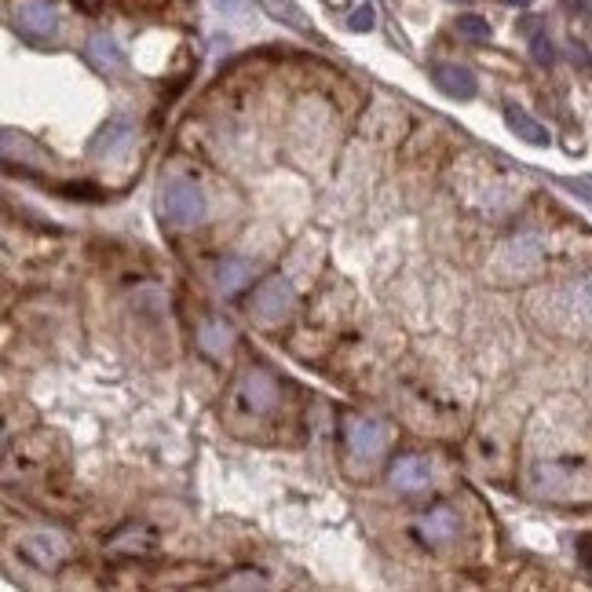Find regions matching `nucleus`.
<instances>
[{
	"label": "nucleus",
	"mask_w": 592,
	"mask_h": 592,
	"mask_svg": "<svg viewBox=\"0 0 592 592\" xmlns=\"http://www.w3.org/2000/svg\"><path fill=\"white\" fill-rule=\"evenodd\" d=\"M373 22H377V11H373L370 4H362V8L351 11L348 26H351L355 33H366V30H373Z\"/></svg>",
	"instance_id": "aec40b11"
},
{
	"label": "nucleus",
	"mask_w": 592,
	"mask_h": 592,
	"mask_svg": "<svg viewBox=\"0 0 592 592\" xmlns=\"http://www.w3.org/2000/svg\"><path fill=\"white\" fill-rule=\"evenodd\" d=\"M457 33L461 37H468V41H490V22L487 19H479V15H461L457 19Z\"/></svg>",
	"instance_id": "f3484780"
},
{
	"label": "nucleus",
	"mask_w": 592,
	"mask_h": 592,
	"mask_svg": "<svg viewBox=\"0 0 592 592\" xmlns=\"http://www.w3.org/2000/svg\"><path fill=\"white\" fill-rule=\"evenodd\" d=\"M158 212L161 220L172 223V227H194V223L205 220L209 205H205V194L191 180H169L161 187Z\"/></svg>",
	"instance_id": "7ed1b4c3"
},
{
	"label": "nucleus",
	"mask_w": 592,
	"mask_h": 592,
	"mask_svg": "<svg viewBox=\"0 0 592 592\" xmlns=\"http://www.w3.org/2000/svg\"><path fill=\"white\" fill-rule=\"evenodd\" d=\"M428 479H432V468L417 454L399 457L392 465V487H399V490H421V487H428Z\"/></svg>",
	"instance_id": "9b49d317"
},
{
	"label": "nucleus",
	"mask_w": 592,
	"mask_h": 592,
	"mask_svg": "<svg viewBox=\"0 0 592 592\" xmlns=\"http://www.w3.org/2000/svg\"><path fill=\"white\" fill-rule=\"evenodd\" d=\"M530 55H534V63H538V66L556 63V48H552L549 33H545V30H538L534 37H530Z\"/></svg>",
	"instance_id": "a211bd4d"
},
{
	"label": "nucleus",
	"mask_w": 592,
	"mask_h": 592,
	"mask_svg": "<svg viewBox=\"0 0 592 592\" xmlns=\"http://www.w3.org/2000/svg\"><path fill=\"white\" fill-rule=\"evenodd\" d=\"M432 81H435V88L450 99H472L479 92L476 74L465 70V66H454V63H435L432 66Z\"/></svg>",
	"instance_id": "6e6552de"
},
{
	"label": "nucleus",
	"mask_w": 592,
	"mask_h": 592,
	"mask_svg": "<svg viewBox=\"0 0 592 592\" xmlns=\"http://www.w3.org/2000/svg\"><path fill=\"white\" fill-rule=\"evenodd\" d=\"M508 4H519V8H523V4H530V0H508Z\"/></svg>",
	"instance_id": "b1692460"
},
{
	"label": "nucleus",
	"mask_w": 592,
	"mask_h": 592,
	"mask_svg": "<svg viewBox=\"0 0 592 592\" xmlns=\"http://www.w3.org/2000/svg\"><path fill=\"white\" fill-rule=\"evenodd\" d=\"M132 136H136V125L128 121V117H114V121H106L103 125V132H99V139L92 143V150L96 154H121V150L132 143Z\"/></svg>",
	"instance_id": "f8f14e48"
},
{
	"label": "nucleus",
	"mask_w": 592,
	"mask_h": 592,
	"mask_svg": "<svg viewBox=\"0 0 592 592\" xmlns=\"http://www.w3.org/2000/svg\"><path fill=\"white\" fill-rule=\"evenodd\" d=\"M88 63L96 66L99 74H117V70L125 66V52L114 44V37H103V33H99V37L88 41Z\"/></svg>",
	"instance_id": "dca6fc26"
},
{
	"label": "nucleus",
	"mask_w": 592,
	"mask_h": 592,
	"mask_svg": "<svg viewBox=\"0 0 592 592\" xmlns=\"http://www.w3.org/2000/svg\"><path fill=\"white\" fill-rule=\"evenodd\" d=\"M223 589H267V578L256 571H238L231 578H223Z\"/></svg>",
	"instance_id": "6ab92c4d"
},
{
	"label": "nucleus",
	"mask_w": 592,
	"mask_h": 592,
	"mask_svg": "<svg viewBox=\"0 0 592 592\" xmlns=\"http://www.w3.org/2000/svg\"><path fill=\"white\" fill-rule=\"evenodd\" d=\"M296 307V293L289 286V278L282 275H271L267 282L253 289V300H249V311L260 326H278V322H286L289 311Z\"/></svg>",
	"instance_id": "20e7f679"
},
{
	"label": "nucleus",
	"mask_w": 592,
	"mask_h": 592,
	"mask_svg": "<svg viewBox=\"0 0 592 592\" xmlns=\"http://www.w3.org/2000/svg\"><path fill=\"white\" fill-rule=\"evenodd\" d=\"M278 406H282V384L264 366H249L234 381L227 406H223V417L231 421L234 432H249L253 424H264L267 417H275Z\"/></svg>",
	"instance_id": "f257e3e1"
},
{
	"label": "nucleus",
	"mask_w": 592,
	"mask_h": 592,
	"mask_svg": "<svg viewBox=\"0 0 592 592\" xmlns=\"http://www.w3.org/2000/svg\"><path fill=\"white\" fill-rule=\"evenodd\" d=\"M15 552H19L22 563H30L33 571L52 574V571H59V563L66 560V541L59 538V534H48V530H41V534L22 538L19 545H15Z\"/></svg>",
	"instance_id": "0eeeda50"
},
{
	"label": "nucleus",
	"mask_w": 592,
	"mask_h": 592,
	"mask_svg": "<svg viewBox=\"0 0 592 592\" xmlns=\"http://www.w3.org/2000/svg\"><path fill=\"white\" fill-rule=\"evenodd\" d=\"M11 22H15V33L30 44H48L55 33H59V11H55V4H48V0L22 4Z\"/></svg>",
	"instance_id": "423d86ee"
},
{
	"label": "nucleus",
	"mask_w": 592,
	"mask_h": 592,
	"mask_svg": "<svg viewBox=\"0 0 592 592\" xmlns=\"http://www.w3.org/2000/svg\"><path fill=\"white\" fill-rule=\"evenodd\" d=\"M220 4H223V8H234V4H238V0H220Z\"/></svg>",
	"instance_id": "5701e85b"
},
{
	"label": "nucleus",
	"mask_w": 592,
	"mask_h": 592,
	"mask_svg": "<svg viewBox=\"0 0 592 592\" xmlns=\"http://www.w3.org/2000/svg\"><path fill=\"white\" fill-rule=\"evenodd\" d=\"M66 198H85V201H99L103 194H99V187H88V183H70V187H63Z\"/></svg>",
	"instance_id": "412c9836"
},
{
	"label": "nucleus",
	"mask_w": 592,
	"mask_h": 592,
	"mask_svg": "<svg viewBox=\"0 0 592 592\" xmlns=\"http://www.w3.org/2000/svg\"><path fill=\"white\" fill-rule=\"evenodd\" d=\"M234 344V329L223 322V318H205L198 326V348L212 359H223Z\"/></svg>",
	"instance_id": "9d476101"
},
{
	"label": "nucleus",
	"mask_w": 592,
	"mask_h": 592,
	"mask_svg": "<svg viewBox=\"0 0 592 592\" xmlns=\"http://www.w3.org/2000/svg\"><path fill=\"white\" fill-rule=\"evenodd\" d=\"M578 304H582L585 311H589V315H592V275L578 282Z\"/></svg>",
	"instance_id": "4be33fe9"
},
{
	"label": "nucleus",
	"mask_w": 592,
	"mask_h": 592,
	"mask_svg": "<svg viewBox=\"0 0 592 592\" xmlns=\"http://www.w3.org/2000/svg\"><path fill=\"white\" fill-rule=\"evenodd\" d=\"M530 483L552 501H589L592 461L589 457H541L530 465Z\"/></svg>",
	"instance_id": "f03ea898"
},
{
	"label": "nucleus",
	"mask_w": 592,
	"mask_h": 592,
	"mask_svg": "<svg viewBox=\"0 0 592 592\" xmlns=\"http://www.w3.org/2000/svg\"><path fill=\"white\" fill-rule=\"evenodd\" d=\"M501 253H505L508 264L516 267V275H523V271H530L541 260V238L538 234H516Z\"/></svg>",
	"instance_id": "ddd939ff"
},
{
	"label": "nucleus",
	"mask_w": 592,
	"mask_h": 592,
	"mask_svg": "<svg viewBox=\"0 0 592 592\" xmlns=\"http://www.w3.org/2000/svg\"><path fill=\"white\" fill-rule=\"evenodd\" d=\"M457 534V512L454 508H432V512H424L421 519H417V538L424 541V545H446V541H454Z\"/></svg>",
	"instance_id": "1a4fd4ad"
},
{
	"label": "nucleus",
	"mask_w": 592,
	"mask_h": 592,
	"mask_svg": "<svg viewBox=\"0 0 592 592\" xmlns=\"http://www.w3.org/2000/svg\"><path fill=\"white\" fill-rule=\"evenodd\" d=\"M505 121L519 139H527L534 147H549V128L541 125V121H534L523 106H505Z\"/></svg>",
	"instance_id": "2eb2a0df"
},
{
	"label": "nucleus",
	"mask_w": 592,
	"mask_h": 592,
	"mask_svg": "<svg viewBox=\"0 0 592 592\" xmlns=\"http://www.w3.org/2000/svg\"><path fill=\"white\" fill-rule=\"evenodd\" d=\"M249 278H253V271H249V264H245L242 256H223L220 267H216V286H220L223 296L242 293L249 286Z\"/></svg>",
	"instance_id": "4468645a"
},
{
	"label": "nucleus",
	"mask_w": 592,
	"mask_h": 592,
	"mask_svg": "<svg viewBox=\"0 0 592 592\" xmlns=\"http://www.w3.org/2000/svg\"><path fill=\"white\" fill-rule=\"evenodd\" d=\"M344 446H348V454L355 461H366V465H377V457L384 454V446H388V435L377 421L370 417H348L344 421Z\"/></svg>",
	"instance_id": "39448f33"
}]
</instances>
